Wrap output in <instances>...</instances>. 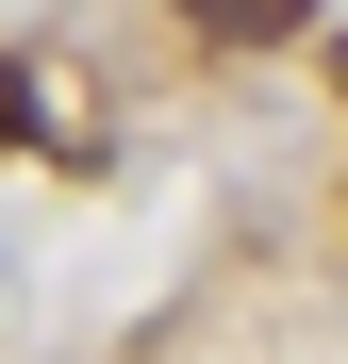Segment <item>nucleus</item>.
Instances as JSON below:
<instances>
[{
	"instance_id": "1",
	"label": "nucleus",
	"mask_w": 348,
	"mask_h": 364,
	"mask_svg": "<svg viewBox=\"0 0 348 364\" xmlns=\"http://www.w3.org/2000/svg\"><path fill=\"white\" fill-rule=\"evenodd\" d=\"M216 50H265V33H315V0H183Z\"/></svg>"
},
{
	"instance_id": "2",
	"label": "nucleus",
	"mask_w": 348,
	"mask_h": 364,
	"mask_svg": "<svg viewBox=\"0 0 348 364\" xmlns=\"http://www.w3.org/2000/svg\"><path fill=\"white\" fill-rule=\"evenodd\" d=\"M0 149H17V83H0Z\"/></svg>"
}]
</instances>
